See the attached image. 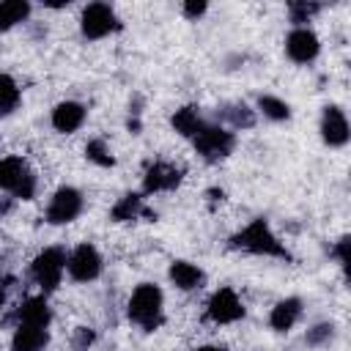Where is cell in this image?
Returning a JSON list of instances; mask_svg holds the SVG:
<instances>
[{
	"instance_id": "obj_1",
	"label": "cell",
	"mask_w": 351,
	"mask_h": 351,
	"mask_svg": "<svg viewBox=\"0 0 351 351\" xmlns=\"http://www.w3.org/2000/svg\"><path fill=\"white\" fill-rule=\"evenodd\" d=\"M230 244L236 250H244V252H252V255H266V258H291V252L285 250V244L274 236V230L269 228L266 219H250L233 239Z\"/></svg>"
},
{
	"instance_id": "obj_2",
	"label": "cell",
	"mask_w": 351,
	"mask_h": 351,
	"mask_svg": "<svg viewBox=\"0 0 351 351\" xmlns=\"http://www.w3.org/2000/svg\"><path fill=\"white\" fill-rule=\"evenodd\" d=\"M162 304H165V296H162V288L154 285V282H140L132 296H129V318L145 329V332H154L159 324H162Z\"/></svg>"
},
{
	"instance_id": "obj_3",
	"label": "cell",
	"mask_w": 351,
	"mask_h": 351,
	"mask_svg": "<svg viewBox=\"0 0 351 351\" xmlns=\"http://www.w3.org/2000/svg\"><path fill=\"white\" fill-rule=\"evenodd\" d=\"M0 189L19 200H33L36 195V173L22 156H3L0 159Z\"/></svg>"
},
{
	"instance_id": "obj_4",
	"label": "cell",
	"mask_w": 351,
	"mask_h": 351,
	"mask_svg": "<svg viewBox=\"0 0 351 351\" xmlns=\"http://www.w3.org/2000/svg\"><path fill=\"white\" fill-rule=\"evenodd\" d=\"M63 271H66V250L63 247H44L30 263V277L44 293H49L60 285Z\"/></svg>"
},
{
	"instance_id": "obj_5",
	"label": "cell",
	"mask_w": 351,
	"mask_h": 351,
	"mask_svg": "<svg viewBox=\"0 0 351 351\" xmlns=\"http://www.w3.org/2000/svg\"><path fill=\"white\" fill-rule=\"evenodd\" d=\"M192 140H195V151L206 162H219V159H225L236 148V134L230 129L214 126V123H206Z\"/></svg>"
},
{
	"instance_id": "obj_6",
	"label": "cell",
	"mask_w": 351,
	"mask_h": 351,
	"mask_svg": "<svg viewBox=\"0 0 351 351\" xmlns=\"http://www.w3.org/2000/svg\"><path fill=\"white\" fill-rule=\"evenodd\" d=\"M121 27L118 22V14L112 11V5L107 3H88L82 8V16H80V30L85 38L96 41V38H104L110 33H115Z\"/></svg>"
},
{
	"instance_id": "obj_7",
	"label": "cell",
	"mask_w": 351,
	"mask_h": 351,
	"mask_svg": "<svg viewBox=\"0 0 351 351\" xmlns=\"http://www.w3.org/2000/svg\"><path fill=\"white\" fill-rule=\"evenodd\" d=\"M101 266H104V261H101L99 250L93 244H88V241L77 244L66 255V271H69V277L74 282H90V280H96L101 274Z\"/></svg>"
},
{
	"instance_id": "obj_8",
	"label": "cell",
	"mask_w": 351,
	"mask_h": 351,
	"mask_svg": "<svg viewBox=\"0 0 351 351\" xmlns=\"http://www.w3.org/2000/svg\"><path fill=\"white\" fill-rule=\"evenodd\" d=\"M244 313H247V307H244V302L239 299V293L233 291V288H217L214 293H211V299H208V304H206V318L211 321V324H236V321H241L244 318Z\"/></svg>"
},
{
	"instance_id": "obj_9",
	"label": "cell",
	"mask_w": 351,
	"mask_h": 351,
	"mask_svg": "<svg viewBox=\"0 0 351 351\" xmlns=\"http://www.w3.org/2000/svg\"><path fill=\"white\" fill-rule=\"evenodd\" d=\"M82 192L74 189V186H60L55 189V195L49 197L47 203V222L49 225H66V222H74L80 214H82Z\"/></svg>"
},
{
	"instance_id": "obj_10",
	"label": "cell",
	"mask_w": 351,
	"mask_h": 351,
	"mask_svg": "<svg viewBox=\"0 0 351 351\" xmlns=\"http://www.w3.org/2000/svg\"><path fill=\"white\" fill-rule=\"evenodd\" d=\"M285 52L293 63H310L321 52V41L310 27H293L285 36Z\"/></svg>"
},
{
	"instance_id": "obj_11",
	"label": "cell",
	"mask_w": 351,
	"mask_h": 351,
	"mask_svg": "<svg viewBox=\"0 0 351 351\" xmlns=\"http://www.w3.org/2000/svg\"><path fill=\"white\" fill-rule=\"evenodd\" d=\"M181 178H184V170L181 167H176L170 162H151L145 167V176H143V189L148 195H154V192H170V189H176L181 184Z\"/></svg>"
},
{
	"instance_id": "obj_12",
	"label": "cell",
	"mask_w": 351,
	"mask_h": 351,
	"mask_svg": "<svg viewBox=\"0 0 351 351\" xmlns=\"http://www.w3.org/2000/svg\"><path fill=\"white\" fill-rule=\"evenodd\" d=\"M348 134L351 132H348L346 112L340 107H335V104L324 107V115H321V137H324V143L329 148H340V145L348 143Z\"/></svg>"
},
{
	"instance_id": "obj_13",
	"label": "cell",
	"mask_w": 351,
	"mask_h": 351,
	"mask_svg": "<svg viewBox=\"0 0 351 351\" xmlns=\"http://www.w3.org/2000/svg\"><path fill=\"white\" fill-rule=\"evenodd\" d=\"M85 107L80 104V101H60V104H55V110H52V126H55V132H60V134H71V132H77L82 123H85Z\"/></svg>"
},
{
	"instance_id": "obj_14",
	"label": "cell",
	"mask_w": 351,
	"mask_h": 351,
	"mask_svg": "<svg viewBox=\"0 0 351 351\" xmlns=\"http://www.w3.org/2000/svg\"><path fill=\"white\" fill-rule=\"evenodd\" d=\"M14 318H16V324H30V326H44L47 329L49 321H52V310H49L47 296H27L16 307Z\"/></svg>"
},
{
	"instance_id": "obj_15",
	"label": "cell",
	"mask_w": 351,
	"mask_h": 351,
	"mask_svg": "<svg viewBox=\"0 0 351 351\" xmlns=\"http://www.w3.org/2000/svg\"><path fill=\"white\" fill-rule=\"evenodd\" d=\"M167 277L178 291H195V288H200L206 282V271L200 266L189 263V261H173Z\"/></svg>"
},
{
	"instance_id": "obj_16",
	"label": "cell",
	"mask_w": 351,
	"mask_h": 351,
	"mask_svg": "<svg viewBox=\"0 0 351 351\" xmlns=\"http://www.w3.org/2000/svg\"><path fill=\"white\" fill-rule=\"evenodd\" d=\"M302 318V299H296V296H288V299H282V302H277L274 307H271V313H269V326L274 329V332H288V329H293V324Z\"/></svg>"
},
{
	"instance_id": "obj_17",
	"label": "cell",
	"mask_w": 351,
	"mask_h": 351,
	"mask_svg": "<svg viewBox=\"0 0 351 351\" xmlns=\"http://www.w3.org/2000/svg\"><path fill=\"white\" fill-rule=\"evenodd\" d=\"M49 335L44 326H30V324H16L14 337H11V351H44Z\"/></svg>"
},
{
	"instance_id": "obj_18",
	"label": "cell",
	"mask_w": 351,
	"mask_h": 351,
	"mask_svg": "<svg viewBox=\"0 0 351 351\" xmlns=\"http://www.w3.org/2000/svg\"><path fill=\"white\" fill-rule=\"evenodd\" d=\"M173 129L181 134V137H195L203 126H206V121L200 118V112H197V107H178L176 112H173Z\"/></svg>"
},
{
	"instance_id": "obj_19",
	"label": "cell",
	"mask_w": 351,
	"mask_h": 351,
	"mask_svg": "<svg viewBox=\"0 0 351 351\" xmlns=\"http://www.w3.org/2000/svg\"><path fill=\"white\" fill-rule=\"evenodd\" d=\"M27 14H30V3H25V0H5V3H0V33H5L14 25L25 22Z\"/></svg>"
},
{
	"instance_id": "obj_20",
	"label": "cell",
	"mask_w": 351,
	"mask_h": 351,
	"mask_svg": "<svg viewBox=\"0 0 351 351\" xmlns=\"http://www.w3.org/2000/svg\"><path fill=\"white\" fill-rule=\"evenodd\" d=\"M22 101V90L11 74L0 71V115H11Z\"/></svg>"
},
{
	"instance_id": "obj_21",
	"label": "cell",
	"mask_w": 351,
	"mask_h": 351,
	"mask_svg": "<svg viewBox=\"0 0 351 351\" xmlns=\"http://www.w3.org/2000/svg\"><path fill=\"white\" fill-rule=\"evenodd\" d=\"M140 211H143V197H140L137 192H129V195H123V197L112 206L110 217H112L115 222H129V219H134Z\"/></svg>"
},
{
	"instance_id": "obj_22",
	"label": "cell",
	"mask_w": 351,
	"mask_h": 351,
	"mask_svg": "<svg viewBox=\"0 0 351 351\" xmlns=\"http://www.w3.org/2000/svg\"><path fill=\"white\" fill-rule=\"evenodd\" d=\"M258 110H261L269 121H288V118H291L288 101H282V99H277V96H271V93L258 96Z\"/></svg>"
},
{
	"instance_id": "obj_23",
	"label": "cell",
	"mask_w": 351,
	"mask_h": 351,
	"mask_svg": "<svg viewBox=\"0 0 351 351\" xmlns=\"http://www.w3.org/2000/svg\"><path fill=\"white\" fill-rule=\"evenodd\" d=\"M233 129H250L255 123V112L247 107V104H225L222 112H219Z\"/></svg>"
},
{
	"instance_id": "obj_24",
	"label": "cell",
	"mask_w": 351,
	"mask_h": 351,
	"mask_svg": "<svg viewBox=\"0 0 351 351\" xmlns=\"http://www.w3.org/2000/svg\"><path fill=\"white\" fill-rule=\"evenodd\" d=\"M85 156H88L93 165H99V167H112V165H115V156H112L110 145H107L101 137L88 140V145H85Z\"/></svg>"
},
{
	"instance_id": "obj_25",
	"label": "cell",
	"mask_w": 351,
	"mask_h": 351,
	"mask_svg": "<svg viewBox=\"0 0 351 351\" xmlns=\"http://www.w3.org/2000/svg\"><path fill=\"white\" fill-rule=\"evenodd\" d=\"M335 337V326L332 324H315L313 329H307V346H313V348H318V346H326L329 340Z\"/></svg>"
},
{
	"instance_id": "obj_26",
	"label": "cell",
	"mask_w": 351,
	"mask_h": 351,
	"mask_svg": "<svg viewBox=\"0 0 351 351\" xmlns=\"http://www.w3.org/2000/svg\"><path fill=\"white\" fill-rule=\"evenodd\" d=\"M318 3H291V19L296 22V27H304V22L318 11Z\"/></svg>"
},
{
	"instance_id": "obj_27",
	"label": "cell",
	"mask_w": 351,
	"mask_h": 351,
	"mask_svg": "<svg viewBox=\"0 0 351 351\" xmlns=\"http://www.w3.org/2000/svg\"><path fill=\"white\" fill-rule=\"evenodd\" d=\"M348 247H351V241H348V236H343V239H340V241H337V244L332 247V255L337 258V263H340V266H343L346 271H348V263H351V255H348Z\"/></svg>"
},
{
	"instance_id": "obj_28",
	"label": "cell",
	"mask_w": 351,
	"mask_h": 351,
	"mask_svg": "<svg viewBox=\"0 0 351 351\" xmlns=\"http://www.w3.org/2000/svg\"><path fill=\"white\" fill-rule=\"evenodd\" d=\"M206 8H208V5H206L203 0H186V3H184V14H186L189 19L203 16V14H206Z\"/></svg>"
},
{
	"instance_id": "obj_29",
	"label": "cell",
	"mask_w": 351,
	"mask_h": 351,
	"mask_svg": "<svg viewBox=\"0 0 351 351\" xmlns=\"http://www.w3.org/2000/svg\"><path fill=\"white\" fill-rule=\"evenodd\" d=\"M93 337H96V335H93L90 329H80V332H77V348L85 351V348L93 343Z\"/></svg>"
},
{
	"instance_id": "obj_30",
	"label": "cell",
	"mask_w": 351,
	"mask_h": 351,
	"mask_svg": "<svg viewBox=\"0 0 351 351\" xmlns=\"http://www.w3.org/2000/svg\"><path fill=\"white\" fill-rule=\"evenodd\" d=\"M8 211H11V200H8V197H0V219H3Z\"/></svg>"
},
{
	"instance_id": "obj_31",
	"label": "cell",
	"mask_w": 351,
	"mask_h": 351,
	"mask_svg": "<svg viewBox=\"0 0 351 351\" xmlns=\"http://www.w3.org/2000/svg\"><path fill=\"white\" fill-rule=\"evenodd\" d=\"M195 351H228L225 346H200V348H195Z\"/></svg>"
},
{
	"instance_id": "obj_32",
	"label": "cell",
	"mask_w": 351,
	"mask_h": 351,
	"mask_svg": "<svg viewBox=\"0 0 351 351\" xmlns=\"http://www.w3.org/2000/svg\"><path fill=\"white\" fill-rule=\"evenodd\" d=\"M3 304H5V285H3V280H0V310H3Z\"/></svg>"
}]
</instances>
